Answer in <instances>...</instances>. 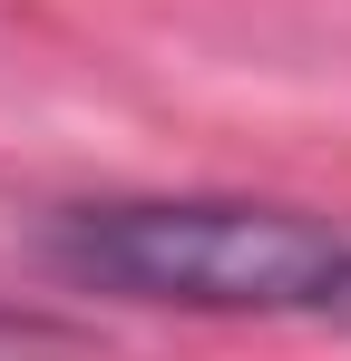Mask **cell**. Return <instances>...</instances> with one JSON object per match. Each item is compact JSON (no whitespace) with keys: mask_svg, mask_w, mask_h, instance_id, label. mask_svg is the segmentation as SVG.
Segmentation results:
<instances>
[{"mask_svg":"<svg viewBox=\"0 0 351 361\" xmlns=\"http://www.w3.org/2000/svg\"><path fill=\"white\" fill-rule=\"evenodd\" d=\"M58 254L127 302H185V312H322L351 274V235L302 205L254 195H137V205H78Z\"/></svg>","mask_w":351,"mask_h":361,"instance_id":"cell-1","label":"cell"},{"mask_svg":"<svg viewBox=\"0 0 351 361\" xmlns=\"http://www.w3.org/2000/svg\"><path fill=\"white\" fill-rule=\"evenodd\" d=\"M322 322H351V274L332 283V302H322Z\"/></svg>","mask_w":351,"mask_h":361,"instance_id":"cell-2","label":"cell"}]
</instances>
